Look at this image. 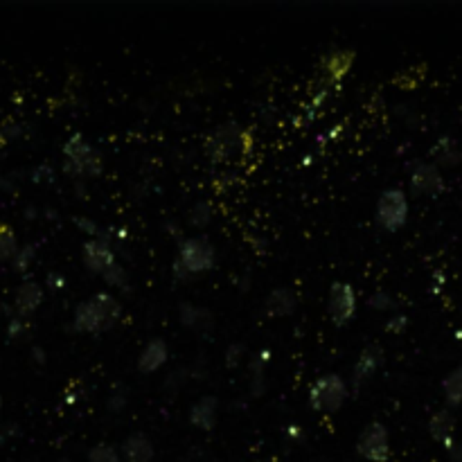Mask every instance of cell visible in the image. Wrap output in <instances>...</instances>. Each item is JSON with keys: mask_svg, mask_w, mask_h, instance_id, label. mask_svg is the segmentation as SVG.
I'll return each mask as SVG.
<instances>
[{"mask_svg": "<svg viewBox=\"0 0 462 462\" xmlns=\"http://www.w3.org/2000/svg\"><path fill=\"white\" fill-rule=\"evenodd\" d=\"M214 262H217V248L206 234L188 237L181 241V248H178V255L174 259V275L178 280H188L192 275L210 271Z\"/></svg>", "mask_w": 462, "mask_h": 462, "instance_id": "cell-1", "label": "cell"}, {"mask_svg": "<svg viewBox=\"0 0 462 462\" xmlns=\"http://www.w3.org/2000/svg\"><path fill=\"white\" fill-rule=\"evenodd\" d=\"M350 384L336 375V372H327L314 381L309 386V406L316 412H322V415H331L343 408V404L350 397Z\"/></svg>", "mask_w": 462, "mask_h": 462, "instance_id": "cell-2", "label": "cell"}, {"mask_svg": "<svg viewBox=\"0 0 462 462\" xmlns=\"http://www.w3.org/2000/svg\"><path fill=\"white\" fill-rule=\"evenodd\" d=\"M63 156H66V172L72 176H97L102 174V156L97 153L91 142L82 133H72L63 144Z\"/></svg>", "mask_w": 462, "mask_h": 462, "instance_id": "cell-3", "label": "cell"}, {"mask_svg": "<svg viewBox=\"0 0 462 462\" xmlns=\"http://www.w3.org/2000/svg\"><path fill=\"white\" fill-rule=\"evenodd\" d=\"M248 135L237 124H223L206 140V151L214 163H228L248 147Z\"/></svg>", "mask_w": 462, "mask_h": 462, "instance_id": "cell-4", "label": "cell"}, {"mask_svg": "<svg viewBox=\"0 0 462 462\" xmlns=\"http://www.w3.org/2000/svg\"><path fill=\"white\" fill-rule=\"evenodd\" d=\"M406 219H408L406 192L399 188H388L381 192V197L377 201V212H375V221L379 228H384L388 232H397L406 223Z\"/></svg>", "mask_w": 462, "mask_h": 462, "instance_id": "cell-5", "label": "cell"}, {"mask_svg": "<svg viewBox=\"0 0 462 462\" xmlns=\"http://www.w3.org/2000/svg\"><path fill=\"white\" fill-rule=\"evenodd\" d=\"M356 451L370 462H386L390 458V435H388L386 424L370 421L356 440Z\"/></svg>", "mask_w": 462, "mask_h": 462, "instance_id": "cell-6", "label": "cell"}, {"mask_svg": "<svg viewBox=\"0 0 462 462\" xmlns=\"http://www.w3.org/2000/svg\"><path fill=\"white\" fill-rule=\"evenodd\" d=\"M327 311L329 318L336 325H345L356 314V291L350 282H334L327 296Z\"/></svg>", "mask_w": 462, "mask_h": 462, "instance_id": "cell-7", "label": "cell"}, {"mask_svg": "<svg viewBox=\"0 0 462 462\" xmlns=\"http://www.w3.org/2000/svg\"><path fill=\"white\" fill-rule=\"evenodd\" d=\"M381 366H384V347L377 345V343L368 345L366 350L359 354V359H356L354 368H352L350 390L352 393H359Z\"/></svg>", "mask_w": 462, "mask_h": 462, "instance_id": "cell-8", "label": "cell"}, {"mask_svg": "<svg viewBox=\"0 0 462 462\" xmlns=\"http://www.w3.org/2000/svg\"><path fill=\"white\" fill-rule=\"evenodd\" d=\"M442 190H444V178L440 174V169H437V165L421 163V160H417V165L412 167V172H410L412 197H421V194L437 197Z\"/></svg>", "mask_w": 462, "mask_h": 462, "instance_id": "cell-9", "label": "cell"}, {"mask_svg": "<svg viewBox=\"0 0 462 462\" xmlns=\"http://www.w3.org/2000/svg\"><path fill=\"white\" fill-rule=\"evenodd\" d=\"M82 259L86 269L95 275H104L118 264L116 253L111 250L109 241H102V239H88L82 248Z\"/></svg>", "mask_w": 462, "mask_h": 462, "instance_id": "cell-10", "label": "cell"}, {"mask_svg": "<svg viewBox=\"0 0 462 462\" xmlns=\"http://www.w3.org/2000/svg\"><path fill=\"white\" fill-rule=\"evenodd\" d=\"M43 302V287L34 280H28L16 289L14 294V311L21 318H28L30 314H34Z\"/></svg>", "mask_w": 462, "mask_h": 462, "instance_id": "cell-11", "label": "cell"}, {"mask_svg": "<svg viewBox=\"0 0 462 462\" xmlns=\"http://www.w3.org/2000/svg\"><path fill=\"white\" fill-rule=\"evenodd\" d=\"M169 359V347L163 338H151L147 345L142 347L140 356H138V372L142 375H153L160 370Z\"/></svg>", "mask_w": 462, "mask_h": 462, "instance_id": "cell-12", "label": "cell"}, {"mask_svg": "<svg viewBox=\"0 0 462 462\" xmlns=\"http://www.w3.org/2000/svg\"><path fill=\"white\" fill-rule=\"evenodd\" d=\"M298 307V298L289 287L273 289L264 300V314L271 318H282V316H291Z\"/></svg>", "mask_w": 462, "mask_h": 462, "instance_id": "cell-13", "label": "cell"}, {"mask_svg": "<svg viewBox=\"0 0 462 462\" xmlns=\"http://www.w3.org/2000/svg\"><path fill=\"white\" fill-rule=\"evenodd\" d=\"M153 442L149 440V435H144L142 431H135L122 442V460L124 462H153Z\"/></svg>", "mask_w": 462, "mask_h": 462, "instance_id": "cell-14", "label": "cell"}, {"mask_svg": "<svg viewBox=\"0 0 462 462\" xmlns=\"http://www.w3.org/2000/svg\"><path fill=\"white\" fill-rule=\"evenodd\" d=\"M217 410H219L217 397H212V395L201 397V399L197 404H192V408H190L192 426H197L206 433L212 431V428L217 426Z\"/></svg>", "mask_w": 462, "mask_h": 462, "instance_id": "cell-15", "label": "cell"}, {"mask_svg": "<svg viewBox=\"0 0 462 462\" xmlns=\"http://www.w3.org/2000/svg\"><path fill=\"white\" fill-rule=\"evenodd\" d=\"M178 316H181L183 325L197 331V334H208V331L214 329V318L206 307H194L190 302H183L181 309H178Z\"/></svg>", "mask_w": 462, "mask_h": 462, "instance_id": "cell-16", "label": "cell"}, {"mask_svg": "<svg viewBox=\"0 0 462 462\" xmlns=\"http://www.w3.org/2000/svg\"><path fill=\"white\" fill-rule=\"evenodd\" d=\"M72 329L82 331V334H100L104 331V325L100 320L93 300H84L75 307V316H72Z\"/></svg>", "mask_w": 462, "mask_h": 462, "instance_id": "cell-17", "label": "cell"}, {"mask_svg": "<svg viewBox=\"0 0 462 462\" xmlns=\"http://www.w3.org/2000/svg\"><path fill=\"white\" fill-rule=\"evenodd\" d=\"M91 300H93L97 314H100L104 329H111L120 320V316H122V305H120V300L113 294H107V291H104V294H95Z\"/></svg>", "mask_w": 462, "mask_h": 462, "instance_id": "cell-18", "label": "cell"}, {"mask_svg": "<svg viewBox=\"0 0 462 462\" xmlns=\"http://www.w3.org/2000/svg\"><path fill=\"white\" fill-rule=\"evenodd\" d=\"M428 431L435 437L437 442L451 444L453 442V431H456V417L451 415L449 408H442L433 412L431 421H428Z\"/></svg>", "mask_w": 462, "mask_h": 462, "instance_id": "cell-19", "label": "cell"}, {"mask_svg": "<svg viewBox=\"0 0 462 462\" xmlns=\"http://www.w3.org/2000/svg\"><path fill=\"white\" fill-rule=\"evenodd\" d=\"M354 61V54L350 50H336L327 54L325 59V79H329L331 84H336L340 77L345 75L347 70H350Z\"/></svg>", "mask_w": 462, "mask_h": 462, "instance_id": "cell-20", "label": "cell"}, {"mask_svg": "<svg viewBox=\"0 0 462 462\" xmlns=\"http://www.w3.org/2000/svg\"><path fill=\"white\" fill-rule=\"evenodd\" d=\"M442 393L447 399V406H460L462 404V366L453 368L447 377L442 379Z\"/></svg>", "mask_w": 462, "mask_h": 462, "instance_id": "cell-21", "label": "cell"}, {"mask_svg": "<svg viewBox=\"0 0 462 462\" xmlns=\"http://www.w3.org/2000/svg\"><path fill=\"white\" fill-rule=\"evenodd\" d=\"M433 156H435L437 163H442V165H456L462 158V153L458 149V144L453 142L451 138H442V140L435 144Z\"/></svg>", "mask_w": 462, "mask_h": 462, "instance_id": "cell-22", "label": "cell"}, {"mask_svg": "<svg viewBox=\"0 0 462 462\" xmlns=\"http://www.w3.org/2000/svg\"><path fill=\"white\" fill-rule=\"evenodd\" d=\"M19 253V241H16V234L10 226L0 223V264L12 262Z\"/></svg>", "mask_w": 462, "mask_h": 462, "instance_id": "cell-23", "label": "cell"}, {"mask_svg": "<svg viewBox=\"0 0 462 462\" xmlns=\"http://www.w3.org/2000/svg\"><path fill=\"white\" fill-rule=\"evenodd\" d=\"M88 462H124L122 453L111 444H97L88 451Z\"/></svg>", "mask_w": 462, "mask_h": 462, "instance_id": "cell-24", "label": "cell"}, {"mask_svg": "<svg viewBox=\"0 0 462 462\" xmlns=\"http://www.w3.org/2000/svg\"><path fill=\"white\" fill-rule=\"evenodd\" d=\"M210 221H212V206H210V201H199L190 212V223L197 228H206Z\"/></svg>", "mask_w": 462, "mask_h": 462, "instance_id": "cell-25", "label": "cell"}, {"mask_svg": "<svg viewBox=\"0 0 462 462\" xmlns=\"http://www.w3.org/2000/svg\"><path fill=\"white\" fill-rule=\"evenodd\" d=\"M368 307H372V309H379V311H384V309H395V300H393L390 294H388V291L377 289L375 294H372V296L368 298Z\"/></svg>", "mask_w": 462, "mask_h": 462, "instance_id": "cell-26", "label": "cell"}, {"mask_svg": "<svg viewBox=\"0 0 462 462\" xmlns=\"http://www.w3.org/2000/svg\"><path fill=\"white\" fill-rule=\"evenodd\" d=\"M34 253H36V244H25L23 248H19V253H16V257L12 259L14 269L16 271H28L30 262L34 259Z\"/></svg>", "mask_w": 462, "mask_h": 462, "instance_id": "cell-27", "label": "cell"}, {"mask_svg": "<svg viewBox=\"0 0 462 462\" xmlns=\"http://www.w3.org/2000/svg\"><path fill=\"white\" fill-rule=\"evenodd\" d=\"M102 278H104V282H107L109 287H120V289L129 287V278H126V273H124V269L120 264H116L113 269H109L107 273L102 275Z\"/></svg>", "mask_w": 462, "mask_h": 462, "instance_id": "cell-28", "label": "cell"}, {"mask_svg": "<svg viewBox=\"0 0 462 462\" xmlns=\"http://www.w3.org/2000/svg\"><path fill=\"white\" fill-rule=\"evenodd\" d=\"M124 406H126V388L118 386L116 390H113L111 399H109V408H111L113 412H118V410H122Z\"/></svg>", "mask_w": 462, "mask_h": 462, "instance_id": "cell-29", "label": "cell"}, {"mask_svg": "<svg viewBox=\"0 0 462 462\" xmlns=\"http://www.w3.org/2000/svg\"><path fill=\"white\" fill-rule=\"evenodd\" d=\"M408 327V318L404 314H395L390 320H388L386 331H395V334H402L404 329Z\"/></svg>", "mask_w": 462, "mask_h": 462, "instance_id": "cell-30", "label": "cell"}, {"mask_svg": "<svg viewBox=\"0 0 462 462\" xmlns=\"http://www.w3.org/2000/svg\"><path fill=\"white\" fill-rule=\"evenodd\" d=\"M25 329H28V322H25V318H21V316H16V318H12V320H10V325H7V334H10L12 338H16V336H21Z\"/></svg>", "mask_w": 462, "mask_h": 462, "instance_id": "cell-31", "label": "cell"}, {"mask_svg": "<svg viewBox=\"0 0 462 462\" xmlns=\"http://www.w3.org/2000/svg\"><path fill=\"white\" fill-rule=\"evenodd\" d=\"M241 354H244V345H241V343L230 345V347H228V352H226V366H228V368L237 366V361H239V356H241Z\"/></svg>", "mask_w": 462, "mask_h": 462, "instance_id": "cell-32", "label": "cell"}, {"mask_svg": "<svg viewBox=\"0 0 462 462\" xmlns=\"http://www.w3.org/2000/svg\"><path fill=\"white\" fill-rule=\"evenodd\" d=\"M47 282H50V285L61 287V285H63V278H56V275H50V278H47Z\"/></svg>", "mask_w": 462, "mask_h": 462, "instance_id": "cell-33", "label": "cell"}, {"mask_svg": "<svg viewBox=\"0 0 462 462\" xmlns=\"http://www.w3.org/2000/svg\"><path fill=\"white\" fill-rule=\"evenodd\" d=\"M59 462H70V460H66V458H61V460H59Z\"/></svg>", "mask_w": 462, "mask_h": 462, "instance_id": "cell-34", "label": "cell"}, {"mask_svg": "<svg viewBox=\"0 0 462 462\" xmlns=\"http://www.w3.org/2000/svg\"><path fill=\"white\" fill-rule=\"evenodd\" d=\"M0 406H3V399H0Z\"/></svg>", "mask_w": 462, "mask_h": 462, "instance_id": "cell-35", "label": "cell"}]
</instances>
